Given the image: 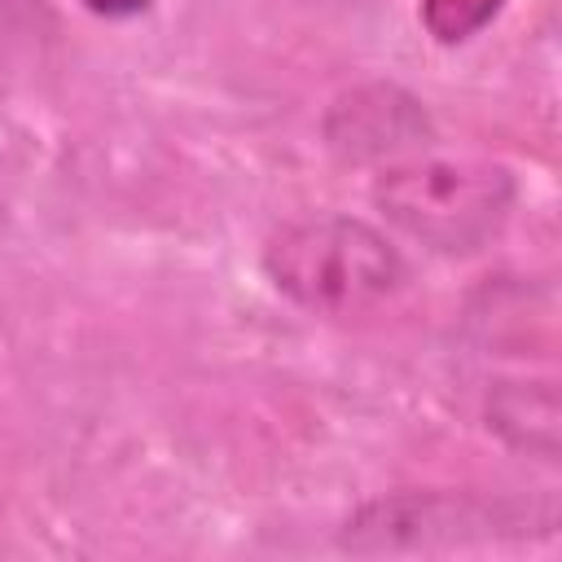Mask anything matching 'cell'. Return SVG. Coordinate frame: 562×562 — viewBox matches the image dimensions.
<instances>
[{
  "label": "cell",
  "instance_id": "1",
  "mask_svg": "<svg viewBox=\"0 0 562 562\" xmlns=\"http://www.w3.org/2000/svg\"><path fill=\"white\" fill-rule=\"evenodd\" d=\"M263 272L303 312L351 316L400 290L404 259L382 228L356 215H312L268 241Z\"/></svg>",
  "mask_w": 562,
  "mask_h": 562
},
{
  "label": "cell",
  "instance_id": "2",
  "mask_svg": "<svg viewBox=\"0 0 562 562\" xmlns=\"http://www.w3.org/2000/svg\"><path fill=\"white\" fill-rule=\"evenodd\" d=\"M514 198L518 184L509 167L487 158H408L373 180V206L439 255H470L492 241Z\"/></svg>",
  "mask_w": 562,
  "mask_h": 562
},
{
  "label": "cell",
  "instance_id": "3",
  "mask_svg": "<svg viewBox=\"0 0 562 562\" xmlns=\"http://www.w3.org/2000/svg\"><path fill=\"white\" fill-rule=\"evenodd\" d=\"M531 527L553 531L549 518L536 522L531 505L479 492H400L360 505L338 544L347 553H426L452 544H483V540H518Z\"/></svg>",
  "mask_w": 562,
  "mask_h": 562
},
{
  "label": "cell",
  "instance_id": "4",
  "mask_svg": "<svg viewBox=\"0 0 562 562\" xmlns=\"http://www.w3.org/2000/svg\"><path fill=\"white\" fill-rule=\"evenodd\" d=\"M430 140V114L400 83H360L325 114V145L347 162H378Z\"/></svg>",
  "mask_w": 562,
  "mask_h": 562
},
{
  "label": "cell",
  "instance_id": "5",
  "mask_svg": "<svg viewBox=\"0 0 562 562\" xmlns=\"http://www.w3.org/2000/svg\"><path fill=\"white\" fill-rule=\"evenodd\" d=\"M487 426L518 452L558 457V395L553 382H501L487 395Z\"/></svg>",
  "mask_w": 562,
  "mask_h": 562
},
{
  "label": "cell",
  "instance_id": "6",
  "mask_svg": "<svg viewBox=\"0 0 562 562\" xmlns=\"http://www.w3.org/2000/svg\"><path fill=\"white\" fill-rule=\"evenodd\" d=\"M501 9H505V0H422L417 18L435 44L452 48V44L474 40L483 26H492V18Z\"/></svg>",
  "mask_w": 562,
  "mask_h": 562
},
{
  "label": "cell",
  "instance_id": "7",
  "mask_svg": "<svg viewBox=\"0 0 562 562\" xmlns=\"http://www.w3.org/2000/svg\"><path fill=\"white\" fill-rule=\"evenodd\" d=\"M88 13H97V18H136V13H145L154 0H79Z\"/></svg>",
  "mask_w": 562,
  "mask_h": 562
}]
</instances>
